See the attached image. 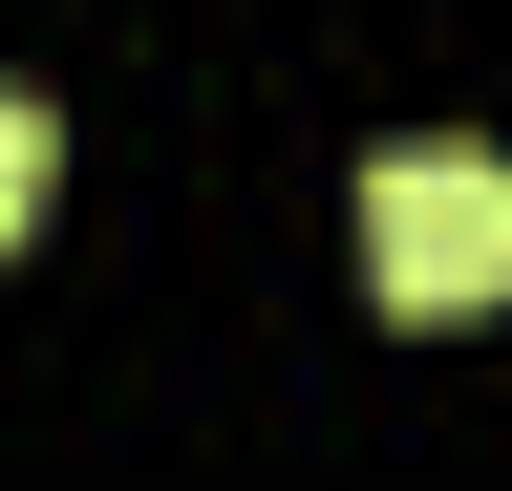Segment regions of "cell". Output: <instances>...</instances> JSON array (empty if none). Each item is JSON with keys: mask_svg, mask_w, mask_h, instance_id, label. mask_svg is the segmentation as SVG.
Listing matches in <instances>:
<instances>
[{"mask_svg": "<svg viewBox=\"0 0 512 491\" xmlns=\"http://www.w3.org/2000/svg\"><path fill=\"white\" fill-rule=\"evenodd\" d=\"M363 278L406 299V321H470V299H512V150H470V129L363 150Z\"/></svg>", "mask_w": 512, "mask_h": 491, "instance_id": "obj_1", "label": "cell"}, {"mask_svg": "<svg viewBox=\"0 0 512 491\" xmlns=\"http://www.w3.org/2000/svg\"><path fill=\"white\" fill-rule=\"evenodd\" d=\"M43 171H64V129H43V107H22V86H0V235H22V214H43Z\"/></svg>", "mask_w": 512, "mask_h": 491, "instance_id": "obj_2", "label": "cell"}]
</instances>
